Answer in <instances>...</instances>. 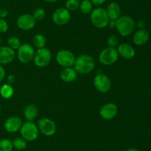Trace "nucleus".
I'll return each mask as SVG.
<instances>
[{
	"instance_id": "obj_1",
	"label": "nucleus",
	"mask_w": 151,
	"mask_h": 151,
	"mask_svg": "<svg viewBox=\"0 0 151 151\" xmlns=\"http://www.w3.org/2000/svg\"><path fill=\"white\" fill-rule=\"evenodd\" d=\"M74 67L77 73L87 74L94 69L95 62L94 58L89 55H81L76 58Z\"/></svg>"
},
{
	"instance_id": "obj_2",
	"label": "nucleus",
	"mask_w": 151,
	"mask_h": 151,
	"mask_svg": "<svg viewBox=\"0 0 151 151\" xmlns=\"http://www.w3.org/2000/svg\"><path fill=\"white\" fill-rule=\"evenodd\" d=\"M136 23L133 18L129 16H119L116 20V28L122 36H128L134 32Z\"/></svg>"
},
{
	"instance_id": "obj_3",
	"label": "nucleus",
	"mask_w": 151,
	"mask_h": 151,
	"mask_svg": "<svg viewBox=\"0 0 151 151\" xmlns=\"http://www.w3.org/2000/svg\"><path fill=\"white\" fill-rule=\"evenodd\" d=\"M90 13V20L94 27L102 29L108 26L109 18L106 9L100 7H96Z\"/></svg>"
},
{
	"instance_id": "obj_4",
	"label": "nucleus",
	"mask_w": 151,
	"mask_h": 151,
	"mask_svg": "<svg viewBox=\"0 0 151 151\" xmlns=\"http://www.w3.org/2000/svg\"><path fill=\"white\" fill-rule=\"evenodd\" d=\"M20 133L22 138L28 142H33L39 135L38 127L32 121H26L23 123L21 127Z\"/></svg>"
},
{
	"instance_id": "obj_5",
	"label": "nucleus",
	"mask_w": 151,
	"mask_h": 151,
	"mask_svg": "<svg viewBox=\"0 0 151 151\" xmlns=\"http://www.w3.org/2000/svg\"><path fill=\"white\" fill-rule=\"evenodd\" d=\"M52 59V53L50 49L42 47L37 50L34 55V63L37 67L44 68L50 63Z\"/></svg>"
},
{
	"instance_id": "obj_6",
	"label": "nucleus",
	"mask_w": 151,
	"mask_h": 151,
	"mask_svg": "<svg viewBox=\"0 0 151 151\" xmlns=\"http://www.w3.org/2000/svg\"><path fill=\"white\" fill-rule=\"evenodd\" d=\"M119 58L117 50L114 47H106L99 54V61L104 65H111L114 64Z\"/></svg>"
},
{
	"instance_id": "obj_7",
	"label": "nucleus",
	"mask_w": 151,
	"mask_h": 151,
	"mask_svg": "<svg viewBox=\"0 0 151 151\" xmlns=\"http://www.w3.org/2000/svg\"><path fill=\"white\" fill-rule=\"evenodd\" d=\"M75 56L71 51L61 50L56 55V61L60 66L63 68H72L75 62Z\"/></svg>"
},
{
	"instance_id": "obj_8",
	"label": "nucleus",
	"mask_w": 151,
	"mask_h": 151,
	"mask_svg": "<svg viewBox=\"0 0 151 151\" xmlns=\"http://www.w3.org/2000/svg\"><path fill=\"white\" fill-rule=\"evenodd\" d=\"M18 59L22 63L27 64L32 61L35 55L34 47L31 44L24 43L18 49Z\"/></svg>"
},
{
	"instance_id": "obj_9",
	"label": "nucleus",
	"mask_w": 151,
	"mask_h": 151,
	"mask_svg": "<svg viewBox=\"0 0 151 151\" xmlns=\"http://www.w3.org/2000/svg\"><path fill=\"white\" fill-rule=\"evenodd\" d=\"M38 128L42 134L51 136L56 132V124L52 120L48 118H42L38 120Z\"/></svg>"
},
{
	"instance_id": "obj_10",
	"label": "nucleus",
	"mask_w": 151,
	"mask_h": 151,
	"mask_svg": "<svg viewBox=\"0 0 151 151\" xmlns=\"http://www.w3.org/2000/svg\"><path fill=\"white\" fill-rule=\"evenodd\" d=\"M70 11L66 7H59L56 9L52 14V21L55 25H65L70 21Z\"/></svg>"
},
{
	"instance_id": "obj_11",
	"label": "nucleus",
	"mask_w": 151,
	"mask_h": 151,
	"mask_svg": "<svg viewBox=\"0 0 151 151\" xmlns=\"http://www.w3.org/2000/svg\"><path fill=\"white\" fill-rule=\"evenodd\" d=\"M94 85L100 93H107L110 90L111 82L107 76L103 73H99L94 77Z\"/></svg>"
},
{
	"instance_id": "obj_12",
	"label": "nucleus",
	"mask_w": 151,
	"mask_h": 151,
	"mask_svg": "<svg viewBox=\"0 0 151 151\" xmlns=\"http://www.w3.org/2000/svg\"><path fill=\"white\" fill-rule=\"evenodd\" d=\"M16 25L23 30H29L32 29L35 25V19L32 14L24 13L20 15L16 20Z\"/></svg>"
},
{
	"instance_id": "obj_13",
	"label": "nucleus",
	"mask_w": 151,
	"mask_h": 151,
	"mask_svg": "<svg viewBox=\"0 0 151 151\" xmlns=\"http://www.w3.org/2000/svg\"><path fill=\"white\" fill-rule=\"evenodd\" d=\"M22 125V120L18 116H10L5 120L4 127L8 133H13L20 130Z\"/></svg>"
},
{
	"instance_id": "obj_14",
	"label": "nucleus",
	"mask_w": 151,
	"mask_h": 151,
	"mask_svg": "<svg viewBox=\"0 0 151 151\" xmlns=\"http://www.w3.org/2000/svg\"><path fill=\"white\" fill-rule=\"evenodd\" d=\"M117 113L118 107L115 104L108 103L100 108V115L103 119L111 120L116 116Z\"/></svg>"
},
{
	"instance_id": "obj_15",
	"label": "nucleus",
	"mask_w": 151,
	"mask_h": 151,
	"mask_svg": "<svg viewBox=\"0 0 151 151\" xmlns=\"http://www.w3.org/2000/svg\"><path fill=\"white\" fill-rule=\"evenodd\" d=\"M15 52L8 46H0V65H8L14 59Z\"/></svg>"
},
{
	"instance_id": "obj_16",
	"label": "nucleus",
	"mask_w": 151,
	"mask_h": 151,
	"mask_svg": "<svg viewBox=\"0 0 151 151\" xmlns=\"http://www.w3.org/2000/svg\"><path fill=\"white\" fill-rule=\"evenodd\" d=\"M149 32L145 29H139L134 33L133 41L136 45L141 46L146 44L149 40Z\"/></svg>"
},
{
	"instance_id": "obj_17",
	"label": "nucleus",
	"mask_w": 151,
	"mask_h": 151,
	"mask_svg": "<svg viewBox=\"0 0 151 151\" xmlns=\"http://www.w3.org/2000/svg\"><path fill=\"white\" fill-rule=\"evenodd\" d=\"M117 52L119 56H121L122 58L125 59H132L135 56L136 53L134 47L131 45H130V44H127V43L121 44L118 47Z\"/></svg>"
},
{
	"instance_id": "obj_18",
	"label": "nucleus",
	"mask_w": 151,
	"mask_h": 151,
	"mask_svg": "<svg viewBox=\"0 0 151 151\" xmlns=\"http://www.w3.org/2000/svg\"><path fill=\"white\" fill-rule=\"evenodd\" d=\"M106 10L107 12L108 16L109 18V20L116 21L120 16L121 7L119 4L115 1L109 3Z\"/></svg>"
},
{
	"instance_id": "obj_19",
	"label": "nucleus",
	"mask_w": 151,
	"mask_h": 151,
	"mask_svg": "<svg viewBox=\"0 0 151 151\" xmlns=\"http://www.w3.org/2000/svg\"><path fill=\"white\" fill-rule=\"evenodd\" d=\"M60 78L64 82L69 83L75 81L78 76V73L75 70V68H65L60 72Z\"/></svg>"
},
{
	"instance_id": "obj_20",
	"label": "nucleus",
	"mask_w": 151,
	"mask_h": 151,
	"mask_svg": "<svg viewBox=\"0 0 151 151\" xmlns=\"http://www.w3.org/2000/svg\"><path fill=\"white\" fill-rule=\"evenodd\" d=\"M38 113V110L35 105L30 104L25 107L24 110V115L27 121H32L37 117Z\"/></svg>"
},
{
	"instance_id": "obj_21",
	"label": "nucleus",
	"mask_w": 151,
	"mask_h": 151,
	"mask_svg": "<svg viewBox=\"0 0 151 151\" xmlns=\"http://www.w3.org/2000/svg\"><path fill=\"white\" fill-rule=\"evenodd\" d=\"M14 93V89L12 87L11 84H4L0 87V95L1 97L4 99H9L13 96Z\"/></svg>"
},
{
	"instance_id": "obj_22",
	"label": "nucleus",
	"mask_w": 151,
	"mask_h": 151,
	"mask_svg": "<svg viewBox=\"0 0 151 151\" xmlns=\"http://www.w3.org/2000/svg\"><path fill=\"white\" fill-rule=\"evenodd\" d=\"M93 5L94 4H92L91 0H82L80 4L79 9L83 14H88L92 11Z\"/></svg>"
},
{
	"instance_id": "obj_23",
	"label": "nucleus",
	"mask_w": 151,
	"mask_h": 151,
	"mask_svg": "<svg viewBox=\"0 0 151 151\" xmlns=\"http://www.w3.org/2000/svg\"><path fill=\"white\" fill-rule=\"evenodd\" d=\"M32 43H33L34 46L38 49L42 48V47H44V46H45L46 43H47V39H46V37L44 35L38 33L36 34L33 37Z\"/></svg>"
},
{
	"instance_id": "obj_24",
	"label": "nucleus",
	"mask_w": 151,
	"mask_h": 151,
	"mask_svg": "<svg viewBox=\"0 0 151 151\" xmlns=\"http://www.w3.org/2000/svg\"><path fill=\"white\" fill-rule=\"evenodd\" d=\"M12 144H13V147L16 148L18 150H22L27 147V141L23 138H16L12 142Z\"/></svg>"
},
{
	"instance_id": "obj_25",
	"label": "nucleus",
	"mask_w": 151,
	"mask_h": 151,
	"mask_svg": "<svg viewBox=\"0 0 151 151\" xmlns=\"http://www.w3.org/2000/svg\"><path fill=\"white\" fill-rule=\"evenodd\" d=\"M7 44L8 47L11 49L14 50H18L21 46V41L18 37L16 36H10L7 39Z\"/></svg>"
},
{
	"instance_id": "obj_26",
	"label": "nucleus",
	"mask_w": 151,
	"mask_h": 151,
	"mask_svg": "<svg viewBox=\"0 0 151 151\" xmlns=\"http://www.w3.org/2000/svg\"><path fill=\"white\" fill-rule=\"evenodd\" d=\"M13 144L8 139H3L0 140V151H12Z\"/></svg>"
},
{
	"instance_id": "obj_27",
	"label": "nucleus",
	"mask_w": 151,
	"mask_h": 151,
	"mask_svg": "<svg viewBox=\"0 0 151 151\" xmlns=\"http://www.w3.org/2000/svg\"><path fill=\"white\" fill-rule=\"evenodd\" d=\"M80 4H81L80 0H66L65 6L69 11H74L79 8Z\"/></svg>"
},
{
	"instance_id": "obj_28",
	"label": "nucleus",
	"mask_w": 151,
	"mask_h": 151,
	"mask_svg": "<svg viewBox=\"0 0 151 151\" xmlns=\"http://www.w3.org/2000/svg\"><path fill=\"white\" fill-rule=\"evenodd\" d=\"M32 15L34 17V19H35V21H41L44 19L46 13L44 8H42V7H38V8L34 10Z\"/></svg>"
},
{
	"instance_id": "obj_29",
	"label": "nucleus",
	"mask_w": 151,
	"mask_h": 151,
	"mask_svg": "<svg viewBox=\"0 0 151 151\" xmlns=\"http://www.w3.org/2000/svg\"><path fill=\"white\" fill-rule=\"evenodd\" d=\"M118 44V38L115 35H111L108 38V45L110 47H116Z\"/></svg>"
},
{
	"instance_id": "obj_30",
	"label": "nucleus",
	"mask_w": 151,
	"mask_h": 151,
	"mask_svg": "<svg viewBox=\"0 0 151 151\" xmlns=\"http://www.w3.org/2000/svg\"><path fill=\"white\" fill-rule=\"evenodd\" d=\"M8 30V24L4 20V19L0 18V33H6Z\"/></svg>"
},
{
	"instance_id": "obj_31",
	"label": "nucleus",
	"mask_w": 151,
	"mask_h": 151,
	"mask_svg": "<svg viewBox=\"0 0 151 151\" xmlns=\"http://www.w3.org/2000/svg\"><path fill=\"white\" fill-rule=\"evenodd\" d=\"M5 70L3 68L2 65H0V82H1L4 80V77H5Z\"/></svg>"
},
{
	"instance_id": "obj_32",
	"label": "nucleus",
	"mask_w": 151,
	"mask_h": 151,
	"mask_svg": "<svg viewBox=\"0 0 151 151\" xmlns=\"http://www.w3.org/2000/svg\"><path fill=\"white\" fill-rule=\"evenodd\" d=\"M7 15H8V11H7V10H6V9L4 8L0 9V18H1V19H4V18L7 17Z\"/></svg>"
},
{
	"instance_id": "obj_33",
	"label": "nucleus",
	"mask_w": 151,
	"mask_h": 151,
	"mask_svg": "<svg viewBox=\"0 0 151 151\" xmlns=\"http://www.w3.org/2000/svg\"><path fill=\"white\" fill-rule=\"evenodd\" d=\"M92 4L95 6H100L103 4H104L106 1V0H91Z\"/></svg>"
},
{
	"instance_id": "obj_34",
	"label": "nucleus",
	"mask_w": 151,
	"mask_h": 151,
	"mask_svg": "<svg viewBox=\"0 0 151 151\" xmlns=\"http://www.w3.org/2000/svg\"><path fill=\"white\" fill-rule=\"evenodd\" d=\"M137 26L139 29H145L146 26V23L144 20H139L137 22Z\"/></svg>"
},
{
	"instance_id": "obj_35",
	"label": "nucleus",
	"mask_w": 151,
	"mask_h": 151,
	"mask_svg": "<svg viewBox=\"0 0 151 151\" xmlns=\"http://www.w3.org/2000/svg\"><path fill=\"white\" fill-rule=\"evenodd\" d=\"M7 83H8V84H12L13 83L15 82V81H16V77H15V76H13V75L8 76V77H7Z\"/></svg>"
},
{
	"instance_id": "obj_36",
	"label": "nucleus",
	"mask_w": 151,
	"mask_h": 151,
	"mask_svg": "<svg viewBox=\"0 0 151 151\" xmlns=\"http://www.w3.org/2000/svg\"><path fill=\"white\" fill-rule=\"evenodd\" d=\"M111 28H116V21L115 20H109V24H108Z\"/></svg>"
},
{
	"instance_id": "obj_37",
	"label": "nucleus",
	"mask_w": 151,
	"mask_h": 151,
	"mask_svg": "<svg viewBox=\"0 0 151 151\" xmlns=\"http://www.w3.org/2000/svg\"><path fill=\"white\" fill-rule=\"evenodd\" d=\"M44 1H47V2H49V3H54V2H56L57 1H58V0H44Z\"/></svg>"
},
{
	"instance_id": "obj_38",
	"label": "nucleus",
	"mask_w": 151,
	"mask_h": 151,
	"mask_svg": "<svg viewBox=\"0 0 151 151\" xmlns=\"http://www.w3.org/2000/svg\"><path fill=\"white\" fill-rule=\"evenodd\" d=\"M126 151H139L138 149H136V148H129L128 150H127Z\"/></svg>"
},
{
	"instance_id": "obj_39",
	"label": "nucleus",
	"mask_w": 151,
	"mask_h": 151,
	"mask_svg": "<svg viewBox=\"0 0 151 151\" xmlns=\"http://www.w3.org/2000/svg\"><path fill=\"white\" fill-rule=\"evenodd\" d=\"M1 36H0V44H1Z\"/></svg>"
},
{
	"instance_id": "obj_40",
	"label": "nucleus",
	"mask_w": 151,
	"mask_h": 151,
	"mask_svg": "<svg viewBox=\"0 0 151 151\" xmlns=\"http://www.w3.org/2000/svg\"><path fill=\"white\" fill-rule=\"evenodd\" d=\"M1 103H0V111H1Z\"/></svg>"
}]
</instances>
